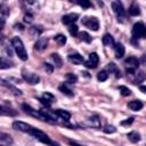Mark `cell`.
Wrapping results in <instances>:
<instances>
[{
	"instance_id": "cell-5",
	"label": "cell",
	"mask_w": 146,
	"mask_h": 146,
	"mask_svg": "<svg viewBox=\"0 0 146 146\" xmlns=\"http://www.w3.org/2000/svg\"><path fill=\"white\" fill-rule=\"evenodd\" d=\"M82 24L86 27H88L89 30H91V31H98V29H99V22L94 16H86V17H83L82 18Z\"/></svg>"
},
{
	"instance_id": "cell-8",
	"label": "cell",
	"mask_w": 146,
	"mask_h": 146,
	"mask_svg": "<svg viewBox=\"0 0 146 146\" xmlns=\"http://www.w3.org/2000/svg\"><path fill=\"white\" fill-rule=\"evenodd\" d=\"M23 79L26 82H29L30 84H36L40 81L39 75H36L34 73H31V72H25V71H23Z\"/></svg>"
},
{
	"instance_id": "cell-10",
	"label": "cell",
	"mask_w": 146,
	"mask_h": 146,
	"mask_svg": "<svg viewBox=\"0 0 146 146\" xmlns=\"http://www.w3.org/2000/svg\"><path fill=\"white\" fill-rule=\"evenodd\" d=\"M78 17H79V15L75 14V13H71V14L64 15V16L62 17V23L65 24V25H68V26H70V25H73V23L76 22Z\"/></svg>"
},
{
	"instance_id": "cell-40",
	"label": "cell",
	"mask_w": 146,
	"mask_h": 146,
	"mask_svg": "<svg viewBox=\"0 0 146 146\" xmlns=\"http://www.w3.org/2000/svg\"><path fill=\"white\" fill-rule=\"evenodd\" d=\"M68 144L71 145V146H83V145H80V144H78V143H75V141H68Z\"/></svg>"
},
{
	"instance_id": "cell-21",
	"label": "cell",
	"mask_w": 146,
	"mask_h": 146,
	"mask_svg": "<svg viewBox=\"0 0 146 146\" xmlns=\"http://www.w3.org/2000/svg\"><path fill=\"white\" fill-rule=\"evenodd\" d=\"M1 9H0V16H1V26H3V24H5V21H6V18H7V16L9 15V9L2 3L1 5V7H0Z\"/></svg>"
},
{
	"instance_id": "cell-11",
	"label": "cell",
	"mask_w": 146,
	"mask_h": 146,
	"mask_svg": "<svg viewBox=\"0 0 146 146\" xmlns=\"http://www.w3.org/2000/svg\"><path fill=\"white\" fill-rule=\"evenodd\" d=\"M84 124L87 127H90V128H100V120L97 115H92L90 117H88L84 122Z\"/></svg>"
},
{
	"instance_id": "cell-41",
	"label": "cell",
	"mask_w": 146,
	"mask_h": 146,
	"mask_svg": "<svg viewBox=\"0 0 146 146\" xmlns=\"http://www.w3.org/2000/svg\"><path fill=\"white\" fill-rule=\"evenodd\" d=\"M140 60H141L144 64H146V55H144V56L141 57V59H140Z\"/></svg>"
},
{
	"instance_id": "cell-31",
	"label": "cell",
	"mask_w": 146,
	"mask_h": 146,
	"mask_svg": "<svg viewBox=\"0 0 146 146\" xmlns=\"http://www.w3.org/2000/svg\"><path fill=\"white\" fill-rule=\"evenodd\" d=\"M79 36H80V39H81L82 41H84V42H90V41H91V36H90L87 32H80V33H79Z\"/></svg>"
},
{
	"instance_id": "cell-35",
	"label": "cell",
	"mask_w": 146,
	"mask_h": 146,
	"mask_svg": "<svg viewBox=\"0 0 146 146\" xmlns=\"http://www.w3.org/2000/svg\"><path fill=\"white\" fill-rule=\"evenodd\" d=\"M68 31H70V33H71L73 36L79 35V33H78V26H76V25H74V24L68 26Z\"/></svg>"
},
{
	"instance_id": "cell-13",
	"label": "cell",
	"mask_w": 146,
	"mask_h": 146,
	"mask_svg": "<svg viewBox=\"0 0 146 146\" xmlns=\"http://www.w3.org/2000/svg\"><path fill=\"white\" fill-rule=\"evenodd\" d=\"M67 59H68L71 63L75 64V65H79V64H83V62H84L83 57H82L80 54H78V52H74V54H70V55L67 56Z\"/></svg>"
},
{
	"instance_id": "cell-28",
	"label": "cell",
	"mask_w": 146,
	"mask_h": 146,
	"mask_svg": "<svg viewBox=\"0 0 146 146\" xmlns=\"http://www.w3.org/2000/svg\"><path fill=\"white\" fill-rule=\"evenodd\" d=\"M50 57H51V59L55 62V64H56L57 67H60V66H62V58L59 57L58 54H56V52H55V54H51Z\"/></svg>"
},
{
	"instance_id": "cell-16",
	"label": "cell",
	"mask_w": 146,
	"mask_h": 146,
	"mask_svg": "<svg viewBox=\"0 0 146 146\" xmlns=\"http://www.w3.org/2000/svg\"><path fill=\"white\" fill-rule=\"evenodd\" d=\"M11 144H13V138L6 132H1L0 133V146H10Z\"/></svg>"
},
{
	"instance_id": "cell-17",
	"label": "cell",
	"mask_w": 146,
	"mask_h": 146,
	"mask_svg": "<svg viewBox=\"0 0 146 146\" xmlns=\"http://www.w3.org/2000/svg\"><path fill=\"white\" fill-rule=\"evenodd\" d=\"M114 52H115V57L116 58H122L124 52H125V49H124V46L122 43H116L114 46Z\"/></svg>"
},
{
	"instance_id": "cell-7",
	"label": "cell",
	"mask_w": 146,
	"mask_h": 146,
	"mask_svg": "<svg viewBox=\"0 0 146 146\" xmlns=\"http://www.w3.org/2000/svg\"><path fill=\"white\" fill-rule=\"evenodd\" d=\"M124 66L127 68V72L129 73H135V71L139 66V60L136 57H128L124 60Z\"/></svg>"
},
{
	"instance_id": "cell-27",
	"label": "cell",
	"mask_w": 146,
	"mask_h": 146,
	"mask_svg": "<svg viewBox=\"0 0 146 146\" xmlns=\"http://www.w3.org/2000/svg\"><path fill=\"white\" fill-rule=\"evenodd\" d=\"M59 90H60L63 94H65L66 96H73V91L71 90V88H68V87H67V84H66V83L60 84V86H59Z\"/></svg>"
},
{
	"instance_id": "cell-1",
	"label": "cell",
	"mask_w": 146,
	"mask_h": 146,
	"mask_svg": "<svg viewBox=\"0 0 146 146\" xmlns=\"http://www.w3.org/2000/svg\"><path fill=\"white\" fill-rule=\"evenodd\" d=\"M27 133L31 135L32 137H34L36 140L41 141L42 144H46V145H48V146H58V144H57L56 141L51 140L47 133H44L43 131H41V130H39V129L34 128V127H31V129L29 130Z\"/></svg>"
},
{
	"instance_id": "cell-4",
	"label": "cell",
	"mask_w": 146,
	"mask_h": 146,
	"mask_svg": "<svg viewBox=\"0 0 146 146\" xmlns=\"http://www.w3.org/2000/svg\"><path fill=\"white\" fill-rule=\"evenodd\" d=\"M112 9H113L117 21L123 22L124 18H125V10L123 8V5L120 1H113L112 2Z\"/></svg>"
},
{
	"instance_id": "cell-36",
	"label": "cell",
	"mask_w": 146,
	"mask_h": 146,
	"mask_svg": "<svg viewBox=\"0 0 146 146\" xmlns=\"http://www.w3.org/2000/svg\"><path fill=\"white\" fill-rule=\"evenodd\" d=\"M115 131H116V129L114 125H105V128H104V132H106V133H113Z\"/></svg>"
},
{
	"instance_id": "cell-20",
	"label": "cell",
	"mask_w": 146,
	"mask_h": 146,
	"mask_svg": "<svg viewBox=\"0 0 146 146\" xmlns=\"http://www.w3.org/2000/svg\"><path fill=\"white\" fill-rule=\"evenodd\" d=\"M128 107L131 111H139L143 108V103L140 100H131L128 103Z\"/></svg>"
},
{
	"instance_id": "cell-29",
	"label": "cell",
	"mask_w": 146,
	"mask_h": 146,
	"mask_svg": "<svg viewBox=\"0 0 146 146\" xmlns=\"http://www.w3.org/2000/svg\"><path fill=\"white\" fill-rule=\"evenodd\" d=\"M1 84H2V87H7L8 89L13 90V92H14L15 95H22V92H21V91H19L18 89H16L15 87H13V86H10V84H7L5 80H2V81H1Z\"/></svg>"
},
{
	"instance_id": "cell-12",
	"label": "cell",
	"mask_w": 146,
	"mask_h": 146,
	"mask_svg": "<svg viewBox=\"0 0 146 146\" xmlns=\"http://www.w3.org/2000/svg\"><path fill=\"white\" fill-rule=\"evenodd\" d=\"M31 127L32 125H30V124H27L25 122H22V121H15L13 123V128L14 129H16L18 131H22V132H25V133L29 132V130L31 129Z\"/></svg>"
},
{
	"instance_id": "cell-22",
	"label": "cell",
	"mask_w": 146,
	"mask_h": 146,
	"mask_svg": "<svg viewBox=\"0 0 146 146\" xmlns=\"http://www.w3.org/2000/svg\"><path fill=\"white\" fill-rule=\"evenodd\" d=\"M128 139L131 141V143H138L140 140V133L137 132V131H131L127 135Z\"/></svg>"
},
{
	"instance_id": "cell-25",
	"label": "cell",
	"mask_w": 146,
	"mask_h": 146,
	"mask_svg": "<svg viewBox=\"0 0 146 146\" xmlns=\"http://www.w3.org/2000/svg\"><path fill=\"white\" fill-rule=\"evenodd\" d=\"M13 66H14V63L11 60H9V59H7L5 57H1V65H0L1 70L8 68V67H13Z\"/></svg>"
},
{
	"instance_id": "cell-42",
	"label": "cell",
	"mask_w": 146,
	"mask_h": 146,
	"mask_svg": "<svg viewBox=\"0 0 146 146\" xmlns=\"http://www.w3.org/2000/svg\"><path fill=\"white\" fill-rule=\"evenodd\" d=\"M140 90H143L144 92H146V87H140Z\"/></svg>"
},
{
	"instance_id": "cell-15",
	"label": "cell",
	"mask_w": 146,
	"mask_h": 146,
	"mask_svg": "<svg viewBox=\"0 0 146 146\" xmlns=\"http://www.w3.org/2000/svg\"><path fill=\"white\" fill-rule=\"evenodd\" d=\"M39 100H40L42 104H44L47 107H49V106H50V104L55 102V97H54L50 92H44V94L42 95V97H41Z\"/></svg>"
},
{
	"instance_id": "cell-39",
	"label": "cell",
	"mask_w": 146,
	"mask_h": 146,
	"mask_svg": "<svg viewBox=\"0 0 146 146\" xmlns=\"http://www.w3.org/2000/svg\"><path fill=\"white\" fill-rule=\"evenodd\" d=\"M132 122H133V117H129L128 120L122 121V122H121V124H122V125H125V124H131Z\"/></svg>"
},
{
	"instance_id": "cell-33",
	"label": "cell",
	"mask_w": 146,
	"mask_h": 146,
	"mask_svg": "<svg viewBox=\"0 0 146 146\" xmlns=\"http://www.w3.org/2000/svg\"><path fill=\"white\" fill-rule=\"evenodd\" d=\"M119 90H120V92H121L122 96H129V95L131 94L130 89L127 88V87H124V86H120V87H119Z\"/></svg>"
},
{
	"instance_id": "cell-2",
	"label": "cell",
	"mask_w": 146,
	"mask_h": 146,
	"mask_svg": "<svg viewBox=\"0 0 146 146\" xmlns=\"http://www.w3.org/2000/svg\"><path fill=\"white\" fill-rule=\"evenodd\" d=\"M10 43H11V47H13V49L15 50L16 55H17L22 60H26V59H27V52H26V50H25L24 43H23V41L21 40V38L14 36V38L10 40Z\"/></svg>"
},
{
	"instance_id": "cell-23",
	"label": "cell",
	"mask_w": 146,
	"mask_h": 146,
	"mask_svg": "<svg viewBox=\"0 0 146 146\" xmlns=\"http://www.w3.org/2000/svg\"><path fill=\"white\" fill-rule=\"evenodd\" d=\"M128 11H129V14L131 15V16H137V15H139L140 14V9H139V6L137 5V3H131V6L129 7V9H128Z\"/></svg>"
},
{
	"instance_id": "cell-24",
	"label": "cell",
	"mask_w": 146,
	"mask_h": 146,
	"mask_svg": "<svg viewBox=\"0 0 146 146\" xmlns=\"http://www.w3.org/2000/svg\"><path fill=\"white\" fill-rule=\"evenodd\" d=\"M46 47H47V39H44V38L39 39V40L35 42V44H34V48H35L36 50H43Z\"/></svg>"
},
{
	"instance_id": "cell-34",
	"label": "cell",
	"mask_w": 146,
	"mask_h": 146,
	"mask_svg": "<svg viewBox=\"0 0 146 146\" xmlns=\"http://www.w3.org/2000/svg\"><path fill=\"white\" fill-rule=\"evenodd\" d=\"M66 80H67V82H70V83H74V82H76L78 78H76V75L73 74V73H67V74H66Z\"/></svg>"
},
{
	"instance_id": "cell-18",
	"label": "cell",
	"mask_w": 146,
	"mask_h": 146,
	"mask_svg": "<svg viewBox=\"0 0 146 146\" xmlns=\"http://www.w3.org/2000/svg\"><path fill=\"white\" fill-rule=\"evenodd\" d=\"M54 112H55V114L57 115V117H59V119H62V120H64V121H68V120L71 119V113L67 112V111H64V110H56V111H54Z\"/></svg>"
},
{
	"instance_id": "cell-26",
	"label": "cell",
	"mask_w": 146,
	"mask_h": 146,
	"mask_svg": "<svg viewBox=\"0 0 146 146\" xmlns=\"http://www.w3.org/2000/svg\"><path fill=\"white\" fill-rule=\"evenodd\" d=\"M55 42L58 44V46H64L66 43V36L64 34H57L55 38H54Z\"/></svg>"
},
{
	"instance_id": "cell-30",
	"label": "cell",
	"mask_w": 146,
	"mask_h": 146,
	"mask_svg": "<svg viewBox=\"0 0 146 146\" xmlns=\"http://www.w3.org/2000/svg\"><path fill=\"white\" fill-rule=\"evenodd\" d=\"M107 78H108V73L104 70V71H100L98 74H97V79L100 81V82H103V81H106L107 80Z\"/></svg>"
},
{
	"instance_id": "cell-32",
	"label": "cell",
	"mask_w": 146,
	"mask_h": 146,
	"mask_svg": "<svg viewBox=\"0 0 146 146\" xmlns=\"http://www.w3.org/2000/svg\"><path fill=\"white\" fill-rule=\"evenodd\" d=\"M108 70H110V72H113V73L115 74V76H120V71L116 68V66H115L114 63H110V65H108Z\"/></svg>"
},
{
	"instance_id": "cell-19",
	"label": "cell",
	"mask_w": 146,
	"mask_h": 146,
	"mask_svg": "<svg viewBox=\"0 0 146 146\" xmlns=\"http://www.w3.org/2000/svg\"><path fill=\"white\" fill-rule=\"evenodd\" d=\"M103 43H104L106 47H113V46H115L114 39H113V36H112L110 33L104 34V36H103Z\"/></svg>"
},
{
	"instance_id": "cell-9",
	"label": "cell",
	"mask_w": 146,
	"mask_h": 146,
	"mask_svg": "<svg viewBox=\"0 0 146 146\" xmlns=\"http://www.w3.org/2000/svg\"><path fill=\"white\" fill-rule=\"evenodd\" d=\"M98 62H99V57L96 52H91L89 55V58L88 60H86L84 65L88 67V68H95L97 65H98Z\"/></svg>"
},
{
	"instance_id": "cell-38",
	"label": "cell",
	"mask_w": 146,
	"mask_h": 146,
	"mask_svg": "<svg viewBox=\"0 0 146 146\" xmlns=\"http://www.w3.org/2000/svg\"><path fill=\"white\" fill-rule=\"evenodd\" d=\"M43 67H44V70H46L48 73H51L52 70H54V67H52L50 64H48V63H43Z\"/></svg>"
},
{
	"instance_id": "cell-6",
	"label": "cell",
	"mask_w": 146,
	"mask_h": 146,
	"mask_svg": "<svg viewBox=\"0 0 146 146\" xmlns=\"http://www.w3.org/2000/svg\"><path fill=\"white\" fill-rule=\"evenodd\" d=\"M22 107H23V110H24L25 113H27V114H30V115H32V116H35L36 119H40V120H42V121H47V117L44 116V114H43L41 111L34 110L33 107H31V106L27 105V104H23Z\"/></svg>"
},
{
	"instance_id": "cell-3",
	"label": "cell",
	"mask_w": 146,
	"mask_h": 146,
	"mask_svg": "<svg viewBox=\"0 0 146 146\" xmlns=\"http://www.w3.org/2000/svg\"><path fill=\"white\" fill-rule=\"evenodd\" d=\"M131 34H132L133 39L145 38L146 36V26L141 22H138V23L133 24L132 30H131Z\"/></svg>"
},
{
	"instance_id": "cell-14",
	"label": "cell",
	"mask_w": 146,
	"mask_h": 146,
	"mask_svg": "<svg viewBox=\"0 0 146 146\" xmlns=\"http://www.w3.org/2000/svg\"><path fill=\"white\" fill-rule=\"evenodd\" d=\"M1 114L2 115H16L17 112L10 105H7L6 102H2V104H1Z\"/></svg>"
},
{
	"instance_id": "cell-37",
	"label": "cell",
	"mask_w": 146,
	"mask_h": 146,
	"mask_svg": "<svg viewBox=\"0 0 146 146\" xmlns=\"http://www.w3.org/2000/svg\"><path fill=\"white\" fill-rule=\"evenodd\" d=\"M78 5L81 6L82 8H89V7H91V3L89 1H79Z\"/></svg>"
}]
</instances>
